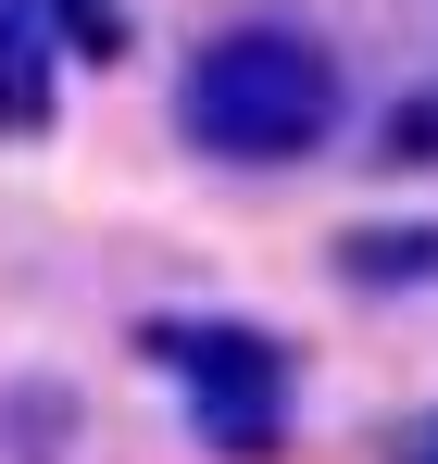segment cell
<instances>
[{
    "label": "cell",
    "instance_id": "cell-4",
    "mask_svg": "<svg viewBox=\"0 0 438 464\" xmlns=\"http://www.w3.org/2000/svg\"><path fill=\"white\" fill-rule=\"evenodd\" d=\"M51 13H63V51H88V63L126 51V13H113V0H51Z\"/></svg>",
    "mask_w": 438,
    "mask_h": 464
},
{
    "label": "cell",
    "instance_id": "cell-2",
    "mask_svg": "<svg viewBox=\"0 0 438 464\" xmlns=\"http://www.w3.org/2000/svg\"><path fill=\"white\" fill-rule=\"evenodd\" d=\"M138 352L176 377L188 427H201L214 452H276V440H289V401H300L289 339H263V326H238V314H150Z\"/></svg>",
    "mask_w": 438,
    "mask_h": 464
},
{
    "label": "cell",
    "instance_id": "cell-1",
    "mask_svg": "<svg viewBox=\"0 0 438 464\" xmlns=\"http://www.w3.org/2000/svg\"><path fill=\"white\" fill-rule=\"evenodd\" d=\"M338 113H351V88H338V51L313 38V25H214L201 51H188V76H176V126H188V151L214 163H313L338 139Z\"/></svg>",
    "mask_w": 438,
    "mask_h": 464
},
{
    "label": "cell",
    "instance_id": "cell-3",
    "mask_svg": "<svg viewBox=\"0 0 438 464\" xmlns=\"http://www.w3.org/2000/svg\"><path fill=\"white\" fill-rule=\"evenodd\" d=\"M63 13L51 0H0V139H51L63 113Z\"/></svg>",
    "mask_w": 438,
    "mask_h": 464
},
{
    "label": "cell",
    "instance_id": "cell-5",
    "mask_svg": "<svg viewBox=\"0 0 438 464\" xmlns=\"http://www.w3.org/2000/svg\"><path fill=\"white\" fill-rule=\"evenodd\" d=\"M414 464H438V427H426V440H414Z\"/></svg>",
    "mask_w": 438,
    "mask_h": 464
}]
</instances>
